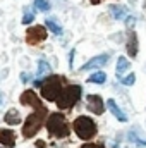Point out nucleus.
Segmentation results:
<instances>
[{"label": "nucleus", "instance_id": "f257e3e1", "mask_svg": "<svg viewBox=\"0 0 146 148\" xmlns=\"http://www.w3.org/2000/svg\"><path fill=\"white\" fill-rule=\"evenodd\" d=\"M38 86H41V97L48 102H55L59 93L62 91V79L59 76H46L43 81H36Z\"/></svg>", "mask_w": 146, "mask_h": 148}, {"label": "nucleus", "instance_id": "f03ea898", "mask_svg": "<svg viewBox=\"0 0 146 148\" xmlns=\"http://www.w3.org/2000/svg\"><path fill=\"white\" fill-rule=\"evenodd\" d=\"M46 114H48L46 107H40V109H35V112L31 115H28V119L24 122V127H23L24 138H33L36 134L40 131V127L43 126V121H45Z\"/></svg>", "mask_w": 146, "mask_h": 148}, {"label": "nucleus", "instance_id": "7ed1b4c3", "mask_svg": "<svg viewBox=\"0 0 146 148\" xmlns=\"http://www.w3.org/2000/svg\"><path fill=\"white\" fill-rule=\"evenodd\" d=\"M46 129H48V133H50L52 136H55V138H65V136H69V133H71L65 117H64L62 114H57V112L52 114V115H48V119H46Z\"/></svg>", "mask_w": 146, "mask_h": 148}, {"label": "nucleus", "instance_id": "20e7f679", "mask_svg": "<svg viewBox=\"0 0 146 148\" xmlns=\"http://www.w3.org/2000/svg\"><path fill=\"white\" fill-rule=\"evenodd\" d=\"M79 98H81V86L71 84V86L62 88V91L59 93L55 102H57V105L60 109H72L74 105L79 102Z\"/></svg>", "mask_w": 146, "mask_h": 148}, {"label": "nucleus", "instance_id": "39448f33", "mask_svg": "<svg viewBox=\"0 0 146 148\" xmlns=\"http://www.w3.org/2000/svg\"><path fill=\"white\" fill-rule=\"evenodd\" d=\"M72 129H74V133L81 140H84V141L86 140H91L96 134V124H95V121L89 119V117H86V115H81V117H77L74 121Z\"/></svg>", "mask_w": 146, "mask_h": 148}, {"label": "nucleus", "instance_id": "423d86ee", "mask_svg": "<svg viewBox=\"0 0 146 148\" xmlns=\"http://www.w3.org/2000/svg\"><path fill=\"white\" fill-rule=\"evenodd\" d=\"M45 38H46V29L43 26H31L26 33V41L29 45H38L45 41Z\"/></svg>", "mask_w": 146, "mask_h": 148}, {"label": "nucleus", "instance_id": "0eeeda50", "mask_svg": "<svg viewBox=\"0 0 146 148\" xmlns=\"http://www.w3.org/2000/svg\"><path fill=\"white\" fill-rule=\"evenodd\" d=\"M86 107H88V110L93 112V114H96V115H100V114H103L105 110V105H103V100H102V97L100 95H88L86 97Z\"/></svg>", "mask_w": 146, "mask_h": 148}, {"label": "nucleus", "instance_id": "6e6552de", "mask_svg": "<svg viewBox=\"0 0 146 148\" xmlns=\"http://www.w3.org/2000/svg\"><path fill=\"white\" fill-rule=\"evenodd\" d=\"M21 103L23 105H31L33 109H40V107H43V103L40 102V98L36 97V93L35 91H31V90H26L23 95H21Z\"/></svg>", "mask_w": 146, "mask_h": 148}, {"label": "nucleus", "instance_id": "1a4fd4ad", "mask_svg": "<svg viewBox=\"0 0 146 148\" xmlns=\"http://www.w3.org/2000/svg\"><path fill=\"white\" fill-rule=\"evenodd\" d=\"M108 62V55L107 53H102V55H98V57H93L88 64H84L83 67H81V71H89V69H96V67H102V66H105Z\"/></svg>", "mask_w": 146, "mask_h": 148}, {"label": "nucleus", "instance_id": "9d476101", "mask_svg": "<svg viewBox=\"0 0 146 148\" xmlns=\"http://www.w3.org/2000/svg\"><path fill=\"white\" fill-rule=\"evenodd\" d=\"M126 50H127L129 57H136V55H138V35H136L134 31H129V35H127Z\"/></svg>", "mask_w": 146, "mask_h": 148}, {"label": "nucleus", "instance_id": "9b49d317", "mask_svg": "<svg viewBox=\"0 0 146 148\" xmlns=\"http://www.w3.org/2000/svg\"><path fill=\"white\" fill-rule=\"evenodd\" d=\"M0 143L7 148H12L16 145V134L12 129H0Z\"/></svg>", "mask_w": 146, "mask_h": 148}, {"label": "nucleus", "instance_id": "f8f14e48", "mask_svg": "<svg viewBox=\"0 0 146 148\" xmlns=\"http://www.w3.org/2000/svg\"><path fill=\"white\" fill-rule=\"evenodd\" d=\"M107 105H108V110L112 112V115H115V119H117V121H120V122H126V121H127V115L120 110V107L115 103V100H112V98H110L108 102H107Z\"/></svg>", "mask_w": 146, "mask_h": 148}, {"label": "nucleus", "instance_id": "ddd939ff", "mask_svg": "<svg viewBox=\"0 0 146 148\" xmlns=\"http://www.w3.org/2000/svg\"><path fill=\"white\" fill-rule=\"evenodd\" d=\"M3 121H5L9 126H16V124H19V122H21V115H19V112L16 110V109H10V110L5 114Z\"/></svg>", "mask_w": 146, "mask_h": 148}, {"label": "nucleus", "instance_id": "4468645a", "mask_svg": "<svg viewBox=\"0 0 146 148\" xmlns=\"http://www.w3.org/2000/svg\"><path fill=\"white\" fill-rule=\"evenodd\" d=\"M110 14L115 19H126L127 17V9L126 7H120V5H112L110 7Z\"/></svg>", "mask_w": 146, "mask_h": 148}, {"label": "nucleus", "instance_id": "2eb2a0df", "mask_svg": "<svg viewBox=\"0 0 146 148\" xmlns=\"http://www.w3.org/2000/svg\"><path fill=\"white\" fill-rule=\"evenodd\" d=\"M129 67H131V62L126 57H119V60H117V76L122 77V74L126 73Z\"/></svg>", "mask_w": 146, "mask_h": 148}, {"label": "nucleus", "instance_id": "dca6fc26", "mask_svg": "<svg viewBox=\"0 0 146 148\" xmlns=\"http://www.w3.org/2000/svg\"><path fill=\"white\" fill-rule=\"evenodd\" d=\"M105 79H107V74L103 73V71H96L95 74H91V76L88 77V83H96V84H103V83H105Z\"/></svg>", "mask_w": 146, "mask_h": 148}, {"label": "nucleus", "instance_id": "f3484780", "mask_svg": "<svg viewBox=\"0 0 146 148\" xmlns=\"http://www.w3.org/2000/svg\"><path fill=\"white\" fill-rule=\"evenodd\" d=\"M45 24H46V28H48L53 35H57V36H60V35H62V28H60V24H59V23H55L53 19H46V21H45Z\"/></svg>", "mask_w": 146, "mask_h": 148}, {"label": "nucleus", "instance_id": "a211bd4d", "mask_svg": "<svg viewBox=\"0 0 146 148\" xmlns=\"http://www.w3.org/2000/svg\"><path fill=\"white\" fill-rule=\"evenodd\" d=\"M50 74V66L46 64V60H40L38 64V77H46Z\"/></svg>", "mask_w": 146, "mask_h": 148}, {"label": "nucleus", "instance_id": "6ab92c4d", "mask_svg": "<svg viewBox=\"0 0 146 148\" xmlns=\"http://www.w3.org/2000/svg\"><path fill=\"white\" fill-rule=\"evenodd\" d=\"M35 7H36L38 10H41V12L50 10V3H48V0H35Z\"/></svg>", "mask_w": 146, "mask_h": 148}, {"label": "nucleus", "instance_id": "aec40b11", "mask_svg": "<svg viewBox=\"0 0 146 148\" xmlns=\"http://www.w3.org/2000/svg\"><path fill=\"white\" fill-rule=\"evenodd\" d=\"M134 81H136V76L131 73V74H127L126 77H120V83L122 84H126V86H132L134 84Z\"/></svg>", "mask_w": 146, "mask_h": 148}, {"label": "nucleus", "instance_id": "412c9836", "mask_svg": "<svg viewBox=\"0 0 146 148\" xmlns=\"http://www.w3.org/2000/svg\"><path fill=\"white\" fill-rule=\"evenodd\" d=\"M35 21V14L31 12V10H24V16H23V24H29V23H33Z\"/></svg>", "mask_w": 146, "mask_h": 148}, {"label": "nucleus", "instance_id": "4be33fe9", "mask_svg": "<svg viewBox=\"0 0 146 148\" xmlns=\"http://www.w3.org/2000/svg\"><path fill=\"white\" fill-rule=\"evenodd\" d=\"M129 140H132L136 145H143V147H146V141L139 140V138H136V134H134V133H131V134H129Z\"/></svg>", "mask_w": 146, "mask_h": 148}, {"label": "nucleus", "instance_id": "5701e85b", "mask_svg": "<svg viewBox=\"0 0 146 148\" xmlns=\"http://www.w3.org/2000/svg\"><path fill=\"white\" fill-rule=\"evenodd\" d=\"M81 148H105L103 145H95V143H86V145H83Z\"/></svg>", "mask_w": 146, "mask_h": 148}, {"label": "nucleus", "instance_id": "b1692460", "mask_svg": "<svg viewBox=\"0 0 146 148\" xmlns=\"http://www.w3.org/2000/svg\"><path fill=\"white\" fill-rule=\"evenodd\" d=\"M36 147H38V148H45V147H46V143L40 140V141H36Z\"/></svg>", "mask_w": 146, "mask_h": 148}, {"label": "nucleus", "instance_id": "393cba45", "mask_svg": "<svg viewBox=\"0 0 146 148\" xmlns=\"http://www.w3.org/2000/svg\"><path fill=\"white\" fill-rule=\"evenodd\" d=\"M89 2H91V3H93V5H96V3H100V2H102V0H89Z\"/></svg>", "mask_w": 146, "mask_h": 148}, {"label": "nucleus", "instance_id": "a878e982", "mask_svg": "<svg viewBox=\"0 0 146 148\" xmlns=\"http://www.w3.org/2000/svg\"><path fill=\"white\" fill-rule=\"evenodd\" d=\"M0 103H2V95H0Z\"/></svg>", "mask_w": 146, "mask_h": 148}]
</instances>
